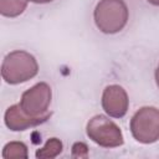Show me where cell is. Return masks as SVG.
<instances>
[{"label":"cell","instance_id":"obj_1","mask_svg":"<svg viewBox=\"0 0 159 159\" xmlns=\"http://www.w3.org/2000/svg\"><path fill=\"white\" fill-rule=\"evenodd\" d=\"M1 73L7 83L25 82L37 73V63L30 53L25 51H14L5 57Z\"/></svg>","mask_w":159,"mask_h":159},{"label":"cell","instance_id":"obj_2","mask_svg":"<svg viewBox=\"0 0 159 159\" xmlns=\"http://www.w3.org/2000/svg\"><path fill=\"white\" fill-rule=\"evenodd\" d=\"M97 26L103 32H117L125 25L128 11L122 0H102L94 11Z\"/></svg>","mask_w":159,"mask_h":159},{"label":"cell","instance_id":"obj_3","mask_svg":"<svg viewBox=\"0 0 159 159\" xmlns=\"http://www.w3.org/2000/svg\"><path fill=\"white\" fill-rule=\"evenodd\" d=\"M51 102V89L46 83H39L26 91L20 102V108L25 114L32 118L46 119L48 117L47 107Z\"/></svg>","mask_w":159,"mask_h":159},{"label":"cell","instance_id":"obj_4","mask_svg":"<svg viewBox=\"0 0 159 159\" xmlns=\"http://www.w3.org/2000/svg\"><path fill=\"white\" fill-rule=\"evenodd\" d=\"M130 128L138 142H155L159 138V111L152 107L142 108L133 117Z\"/></svg>","mask_w":159,"mask_h":159},{"label":"cell","instance_id":"obj_5","mask_svg":"<svg viewBox=\"0 0 159 159\" xmlns=\"http://www.w3.org/2000/svg\"><path fill=\"white\" fill-rule=\"evenodd\" d=\"M87 133L92 140L103 147H116L123 142L119 128L113 122L102 116H97L89 120Z\"/></svg>","mask_w":159,"mask_h":159},{"label":"cell","instance_id":"obj_6","mask_svg":"<svg viewBox=\"0 0 159 159\" xmlns=\"http://www.w3.org/2000/svg\"><path fill=\"white\" fill-rule=\"evenodd\" d=\"M102 104L104 111L112 117H122L128 108L127 94L119 86H109L103 93Z\"/></svg>","mask_w":159,"mask_h":159},{"label":"cell","instance_id":"obj_7","mask_svg":"<svg viewBox=\"0 0 159 159\" xmlns=\"http://www.w3.org/2000/svg\"><path fill=\"white\" fill-rule=\"evenodd\" d=\"M41 122H43V119L32 118V117H29L27 114H25L19 104L7 108V111L5 113V123L12 130H22L27 127L36 125Z\"/></svg>","mask_w":159,"mask_h":159},{"label":"cell","instance_id":"obj_8","mask_svg":"<svg viewBox=\"0 0 159 159\" xmlns=\"http://www.w3.org/2000/svg\"><path fill=\"white\" fill-rule=\"evenodd\" d=\"M26 7V0H0V11L4 16H17Z\"/></svg>","mask_w":159,"mask_h":159},{"label":"cell","instance_id":"obj_9","mask_svg":"<svg viewBox=\"0 0 159 159\" xmlns=\"http://www.w3.org/2000/svg\"><path fill=\"white\" fill-rule=\"evenodd\" d=\"M26 147L22 143H9L4 148V158H26Z\"/></svg>","mask_w":159,"mask_h":159},{"label":"cell","instance_id":"obj_10","mask_svg":"<svg viewBox=\"0 0 159 159\" xmlns=\"http://www.w3.org/2000/svg\"><path fill=\"white\" fill-rule=\"evenodd\" d=\"M61 148H62V144L61 142H58L56 138H52L51 140L47 142V144L36 153L37 157H55L57 153L61 152Z\"/></svg>","mask_w":159,"mask_h":159},{"label":"cell","instance_id":"obj_11","mask_svg":"<svg viewBox=\"0 0 159 159\" xmlns=\"http://www.w3.org/2000/svg\"><path fill=\"white\" fill-rule=\"evenodd\" d=\"M155 78H157V83L159 86V65H158V68H157V73H155Z\"/></svg>","mask_w":159,"mask_h":159},{"label":"cell","instance_id":"obj_12","mask_svg":"<svg viewBox=\"0 0 159 159\" xmlns=\"http://www.w3.org/2000/svg\"><path fill=\"white\" fill-rule=\"evenodd\" d=\"M30 1H34V2H46V1H51V0H30Z\"/></svg>","mask_w":159,"mask_h":159},{"label":"cell","instance_id":"obj_13","mask_svg":"<svg viewBox=\"0 0 159 159\" xmlns=\"http://www.w3.org/2000/svg\"><path fill=\"white\" fill-rule=\"evenodd\" d=\"M149 2H152V4H155V5H159V0H148Z\"/></svg>","mask_w":159,"mask_h":159}]
</instances>
